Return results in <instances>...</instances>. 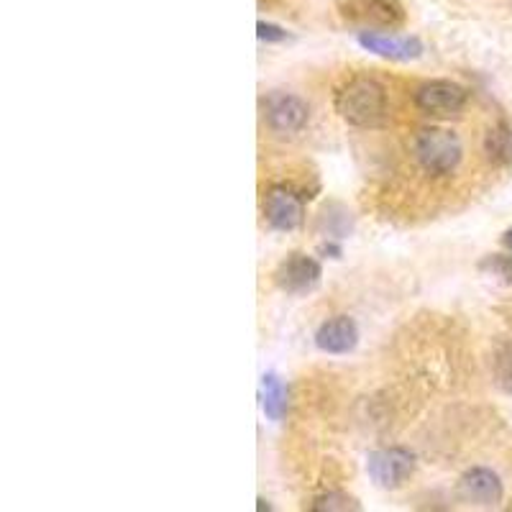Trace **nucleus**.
<instances>
[{
	"label": "nucleus",
	"mask_w": 512,
	"mask_h": 512,
	"mask_svg": "<svg viewBox=\"0 0 512 512\" xmlns=\"http://www.w3.org/2000/svg\"><path fill=\"white\" fill-rule=\"evenodd\" d=\"M338 13L346 24L361 31L397 29L405 24L400 0H338Z\"/></svg>",
	"instance_id": "obj_3"
},
{
	"label": "nucleus",
	"mask_w": 512,
	"mask_h": 512,
	"mask_svg": "<svg viewBox=\"0 0 512 512\" xmlns=\"http://www.w3.org/2000/svg\"><path fill=\"white\" fill-rule=\"evenodd\" d=\"M466 100L469 93L451 80H431L415 90L418 111L431 118H456L466 108Z\"/></svg>",
	"instance_id": "obj_6"
},
{
	"label": "nucleus",
	"mask_w": 512,
	"mask_h": 512,
	"mask_svg": "<svg viewBox=\"0 0 512 512\" xmlns=\"http://www.w3.org/2000/svg\"><path fill=\"white\" fill-rule=\"evenodd\" d=\"M413 154L428 175L446 177L459 167L464 146H461L459 136H456L454 131L431 126L420 128L418 134H415Z\"/></svg>",
	"instance_id": "obj_2"
},
{
	"label": "nucleus",
	"mask_w": 512,
	"mask_h": 512,
	"mask_svg": "<svg viewBox=\"0 0 512 512\" xmlns=\"http://www.w3.org/2000/svg\"><path fill=\"white\" fill-rule=\"evenodd\" d=\"M262 410L269 420L280 423L287 413V387L277 374L262 377Z\"/></svg>",
	"instance_id": "obj_13"
},
{
	"label": "nucleus",
	"mask_w": 512,
	"mask_h": 512,
	"mask_svg": "<svg viewBox=\"0 0 512 512\" xmlns=\"http://www.w3.org/2000/svg\"><path fill=\"white\" fill-rule=\"evenodd\" d=\"M333 108L349 126L377 128L387 116V93L372 77H351L336 90Z\"/></svg>",
	"instance_id": "obj_1"
},
{
	"label": "nucleus",
	"mask_w": 512,
	"mask_h": 512,
	"mask_svg": "<svg viewBox=\"0 0 512 512\" xmlns=\"http://www.w3.org/2000/svg\"><path fill=\"white\" fill-rule=\"evenodd\" d=\"M356 41L367 52L377 54V57L392 59V62H410L423 54V41L418 36H397L384 34V31H359Z\"/></svg>",
	"instance_id": "obj_10"
},
{
	"label": "nucleus",
	"mask_w": 512,
	"mask_h": 512,
	"mask_svg": "<svg viewBox=\"0 0 512 512\" xmlns=\"http://www.w3.org/2000/svg\"><path fill=\"white\" fill-rule=\"evenodd\" d=\"M484 154L495 167H510L512 164V126L497 123L484 136Z\"/></svg>",
	"instance_id": "obj_12"
},
{
	"label": "nucleus",
	"mask_w": 512,
	"mask_h": 512,
	"mask_svg": "<svg viewBox=\"0 0 512 512\" xmlns=\"http://www.w3.org/2000/svg\"><path fill=\"white\" fill-rule=\"evenodd\" d=\"M502 244H505L507 249H512V228L505 233V239H502Z\"/></svg>",
	"instance_id": "obj_18"
},
{
	"label": "nucleus",
	"mask_w": 512,
	"mask_h": 512,
	"mask_svg": "<svg viewBox=\"0 0 512 512\" xmlns=\"http://www.w3.org/2000/svg\"><path fill=\"white\" fill-rule=\"evenodd\" d=\"M495 377L502 390L512 392V344H505L495 356Z\"/></svg>",
	"instance_id": "obj_16"
},
{
	"label": "nucleus",
	"mask_w": 512,
	"mask_h": 512,
	"mask_svg": "<svg viewBox=\"0 0 512 512\" xmlns=\"http://www.w3.org/2000/svg\"><path fill=\"white\" fill-rule=\"evenodd\" d=\"M479 269L489 277L500 280L502 285H512V256L505 254H489L479 262Z\"/></svg>",
	"instance_id": "obj_15"
},
{
	"label": "nucleus",
	"mask_w": 512,
	"mask_h": 512,
	"mask_svg": "<svg viewBox=\"0 0 512 512\" xmlns=\"http://www.w3.org/2000/svg\"><path fill=\"white\" fill-rule=\"evenodd\" d=\"M359 344V328L349 315H336L315 331V346L326 354H349Z\"/></svg>",
	"instance_id": "obj_11"
},
{
	"label": "nucleus",
	"mask_w": 512,
	"mask_h": 512,
	"mask_svg": "<svg viewBox=\"0 0 512 512\" xmlns=\"http://www.w3.org/2000/svg\"><path fill=\"white\" fill-rule=\"evenodd\" d=\"M310 510H315V512H359L361 505L356 497L346 495V492H328V495L315 497V502L310 505Z\"/></svg>",
	"instance_id": "obj_14"
},
{
	"label": "nucleus",
	"mask_w": 512,
	"mask_h": 512,
	"mask_svg": "<svg viewBox=\"0 0 512 512\" xmlns=\"http://www.w3.org/2000/svg\"><path fill=\"white\" fill-rule=\"evenodd\" d=\"M367 472L377 487L400 489L415 472V454L408 448H377L367 459Z\"/></svg>",
	"instance_id": "obj_5"
},
{
	"label": "nucleus",
	"mask_w": 512,
	"mask_h": 512,
	"mask_svg": "<svg viewBox=\"0 0 512 512\" xmlns=\"http://www.w3.org/2000/svg\"><path fill=\"white\" fill-rule=\"evenodd\" d=\"M262 116L264 123L272 128L274 134L292 136L300 134L308 126L310 108L303 98H297L292 93H282V90H274L267 98H262Z\"/></svg>",
	"instance_id": "obj_4"
},
{
	"label": "nucleus",
	"mask_w": 512,
	"mask_h": 512,
	"mask_svg": "<svg viewBox=\"0 0 512 512\" xmlns=\"http://www.w3.org/2000/svg\"><path fill=\"white\" fill-rule=\"evenodd\" d=\"M264 218L274 231H295L303 223V198L292 187L274 185L264 195Z\"/></svg>",
	"instance_id": "obj_9"
},
{
	"label": "nucleus",
	"mask_w": 512,
	"mask_h": 512,
	"mask_svg": "<svg viewBox=\"0 0 512 512\" xmlns=\"http://www.w3.org/2000/svg\"><path fill=\"white\" fill-rule=\"evenodd\" d=\"M323 269L318 259L308 254H290L274 269V285L290 295H308L320 285Z\"/></svg>",
	"instance_id": "obj_7"
},
{
	"label": "nucleus",
	"mask_w": 512,
	"mask_h": 512,
	"mask_svg": "<svg viewBox=\"0 0 512 512\" xmlns=\"http://www.w3.org/2000/svg\"><path fill=\"white\" fill-rule=\"evenodd\" d=\"M502 495H505V489H502L500 477L484 466H474L464 472L456 484V497L469 507H497L502 502Z\"/></svg>",
	"instance_id": "obj_8"
},
{
	"label": "nucleus",
	"mask_w": 512,
	"mask_h": 512,
	"mask_svg": "<svg viewBox=\"0 0 512 512\" xmlns=\"http://www.w3.org/2000/svg\"><path fill=\"white\" fill-rule=\"evenodd\" d=\"M256 36L262 41H267V44H282V41L290 39V34H287L282 26L267 24V21H259V24H256Z\"/></svg>",
	"instance_id": "obj_17"
}]
</instances>
